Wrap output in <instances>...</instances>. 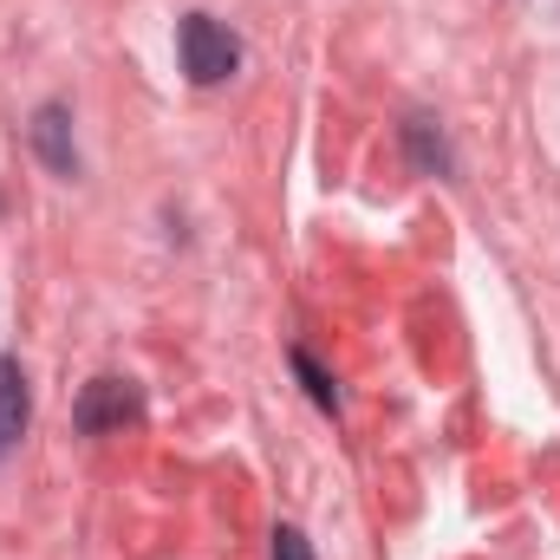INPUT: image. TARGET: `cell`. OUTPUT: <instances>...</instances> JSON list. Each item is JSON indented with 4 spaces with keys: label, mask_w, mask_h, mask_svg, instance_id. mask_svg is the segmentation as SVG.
<instances>
[{
    "label": "cell",
    "mask_w": 560,
    "mask_h": 560,
    "mask_svg": "<svg viewBox=\"0 0 560 560\" xmlns=\"http://www.w3.org/2000/svg\"><path fill=\"white\" fill-rule=\"evenodd\" d=\"M176 59L189 72V85H222V79L242 72V39L215 13H183L176 20Z\"/></svg>",
    "instance_id": "cell-1"
},
{
    "label": "cell",
    "mask_w": 560,
    "mask_h": 560,
    "mask_svg": "<svg viewBox=\"0 0 560 560\" xmlns=\"http://www.w3.org/2000/svg\"><path fill=\"white\" fill-rule=\"evenodd\" d=\"M143 418V392L131 378H92L85 392H79V405H72V423L85 430V436H112V430H125V423Z\"/></svg>",
    "instance_id": "cell-2"
},
{
    "label": "cell",
    "mask_w": 560,
    "mask_h": 560,
    "mask_svg": "<svg viewBox=\"0 0 560 560\" xmlns=\"http://www.w3.org/2000/svg\"><path fill=\"white\" fill-rule=\"evenodd\" d=\"M26 138H33V150H39V163L52 170V176H79V138H72V112L52 98V105H39L33 112V125H26Z\"/></svg>",
    "instance_id": "cell-3"
},
{
    "label": "cell",
    "mask_w": 560,
    "mask_h": 560,
    "mask_svg": "<svg viewBox=\"0 0 560 560\" xmlns=\"http://www.w3.org/2000/svg\"><path fill=\"white\" fill-rule=\"evenodd\" d=\"M398 138H405V156H411L418 176H450V170H456V150H450L443 125H436L430 112H411V118L398 125Z\"/></svg>",
    "instance_id": "cell-4"
},
{
    "label": "cell",
    "mask_w": 560,
    "mask_h": 560,
    "mask_svg": "<svg viewBox=\"0 0 560 560\" xmlns=\"http://www.w3.org/2000/svg\"><path fill=\"white\" fill-rule=\"evenodd\" d=\"M26 418H33V392H26V372H20V359H0V463L20 450V436H26Z\"/></svg>",
    "instance_id": "cell-5"
},
{
    "label": "cell",
    "mask_w": 560,
    "mask_h": 560,
    "mask_svg": "<svg viewBox=\"0 0 560 560\" xmlns=\"http://www.w3.org/2000/svg\"><path fill=\"white\" fill-rule=\"evenodd\" d=\"M287 359H293V372H300V385H306V398H313V405H319V411L332 418V411H339V385H332V372H326V365H319V359H313L306 346H293Z\"/></svg>",
    "instance_id": "cell-6"
},
{
    "label": "cell",
    "mask_w": 560,
    "mask_h": 560,
    "mask_svg": "<svg viewBox=\"0 0 560 560\" xmlns=\"http://www.w3.org/2000/svg\"><path fill=\"white\" fill-rule=\"evenodd\" d=\"M268 560H313V548H306V535H300V528H275Z\"/></svg>",
    "instance_id": "cell-7"
}]
</instances>
